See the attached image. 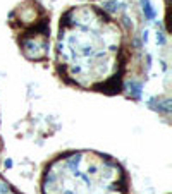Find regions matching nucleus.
<instances>
[{
  "instance_id": "f257e3e1",
  "label": "nucleus",
  "mask_w": 172,
  "mask_h": 194,
  "mask_svg": "<svg viewBox=\"0 0 172 194\" xmlns=\"http://www.w3.org/2000/svg\"><path fill=\"white\" fill-rule=\"evenodd\" d=\"M60 24L59 62L78 84L93 86L107 81L117 69L119 31L100 11L93 7H79L67 12Z\"/></svg>"
}]
</instances>
